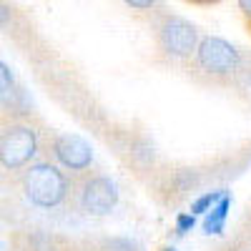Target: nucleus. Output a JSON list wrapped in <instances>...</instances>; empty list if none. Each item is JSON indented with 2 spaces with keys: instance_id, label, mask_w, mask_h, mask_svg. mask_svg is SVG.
<instances>
[{
  "instance_id": "nucleus-1",
  "label": "nucleus",
  "mask_w": 251,
  "mask_h": 251,
  "mask_svg": "<svg viewBox=\"0 0 251 251\" xmlns=\"http://www.w3.org/2000/svg\"><path fill=\"white\" fill-rule=\"evenodd\" d=\"M23 194L38 208H58L71 194V181L66 171L53 161H35L23 171Z\"/></svg>"
},
{
  "instance_id": "nucleus-2",
  "label": "nucleus",
  "mask_w": 251,
  "mask_h": 251,
  "mask_svg": "<svg viewBox=\"0 0 251 251\" xmlns=\"http://www.w3.org/2000/svg\"><path fill=\"white\" fill-rule=\"evenodd\" d=\"M40 151L38 131L28 123H8L0 136V163L5 171H20L33 166Z\"/></svg>"
},
{
  "instance_id": "nucleus-3",
  "label": "nucleus",
  "mask_w": 251,
  "mask_h": 251,
  "mask_svg": "<svg viewBox=\"0 0 251 251\" xmlns=\"http://www.w3.org/2000/svg\"><path fill=\"white\" fill-rule=\"evenodd\" d=\"M196 60L211 75H231L239 68L241 55H239L234 43H228V40H224L219 35H208V38H201Z\"/></svg>"
},
{
  "instance_id": "nucleus-4",
  "label": "nucleus",
  "mask_w": 251,
  "mask_h": 251,
  "mask_svg": "<svg viewBox=\"0 0 251 251\" xmlns=\"http://www.w3.org/2000/svg\"><path fill=\"white\" fill-rule=\"evenodd\" d=\"M53 158L63 171L71 174H86L93 163V149L91 143L78 133H58L50 143Z\"/></svg>"
},
{
  "instance_id": "nucleus-5",
  "label": "nucleus",
  "mask_w": 251,
  "mask_h": 251,
  "mask_svg": "<svg viewBox=\"0 0 251 251\" xmlns=\"http://www.w3.org/2000/svg\"><path fill=\"white\" fill-rule=\"evenodd\" d=\"M78 203L86 214L106 216L118 203V188L108 176H86L78 188Z\"/></svg>"
},
{
  "instance_id": "nucleus-6",
  "label": "nucleus",
  "mask_w": 251,
  "mask_h": 251,
  "mask_svg": "<svg viewBox=\"0 0 251 251\" xmlns=\"http://www.w3.org/2000/svg\"><path fill=\"white\" fill-rule=\"evenodd\" d=\"M158 38L166 53H171L176 58H188L199 50V30L194 23H188L186 18L169 15L158 28Z\"/></svg>"
},
{
  "instance_id": "nucleus-7",
  "label": "nucleus",
  "mask_w": 251,
  "mask_h": 251,
  "mask_svg": "<svg viewBox=\"0 0 251 251\" xmlns=\"http://www.w3.org/2000/svg\"><path fill=\"white\" fill-rule=\"evenodd\" d=\"M228 211H231V196H224L211 211L203 216V234L208 236H221L224 228H226V219H228Z\"/></svg>"
},
{
  "instance_id": "nucleus-8",
  "label": "nucleus",
  "mask_w": 251,
  "mask_h": 251,
  "mask_svg": "<svg viewBox=\"0 0 251 251\" xmlns=\"http://www.w3.org/2000/svg\"><path fill=\"white\" fill-rule=\"evenodd\" d=\"M224 196H226L224 191H206V194H201L199 199L191 201V214H194V216H201V214L206 216V214L211 211V208H214Z\"/></svg>"
},
{
  "instance_id": "nucleus-9",
  "label": "nucleus",
  "mask_w": 251,
  "mask_h": 251,
  "mask_svg": "<svg viewBox=\"0 0 251 251\" xmlns=\"http://www.w3.org/2000/svg\"><path fill=\"white\" fill-rule=\"evenodd\" d=\"M0 75H3V100H8V96H18V86H15V75H13V68L3 60L0 63Z\"/></svg>"
},
{
  "instance_id": "nucleus-10",
  "label": "nucleus",
  "mask_w": 251,
  "mask_h": 251,
  "mask_svg": "<svg viewBox=\"0 0 251 251\" xmlns=\"http://www.w3.org/2000/svg\"><path fill=\"white\" fill-rule=\"evenodd\" d=\"M194 226H196V216H194V214H178V216H176V234H178V236L188 234Z\"/></svg>"
},
{
  "instance_id": "nucleus-11",
  "label": "nucleus",
  "mask_w": 251,
  "mask_h": 251,
  "mask_svg": "<svg viewBox=\"0 0 251 251\" xmlns=\"http://www.w3.org/2000/svg\"><path fill=\"white\" fill-rule=\"evenodd\" d=\"M128 8H153L151 0H128Z\"/></svg>"
},
{
  "instance_id": "nucleus-12",
  "label": "nucleus",
  "mask_w": 251,
  "mask_h": 251,
  "mask_svg": "<svg viewBox=\"0 0 251 251\" xmlns=\"http://www.w3.org/2000/svg\"><path fill=\"white\" fill-rule=\"evenodd\" d=\"M239 8H241V10H244V13L251 18V0H241V3H239Z\"/></svg>"
},
{
  "instance_id": "nucleus-13",
  "label": "nucleus",
  "mask_w": 251,
  "mask_h": 251,
  "mask_svg": "<svg viewBox=\"0 0 251 251\" xmlns=\"http://www.w3.org/2000/svg\"><path fill=\"white\" fill-rule=\"evenodd\" d=\"M161 251H178V249H174V246H163Z\"/></svg>"
}]
</instances>
